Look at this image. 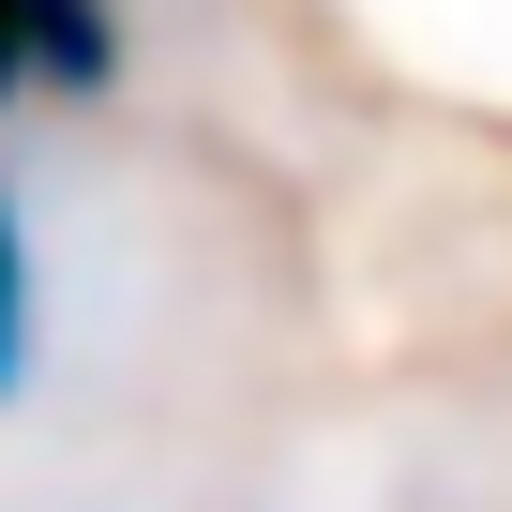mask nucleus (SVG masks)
I'll list each match as a JSON object with an SVG mask.
<instances>
[{
    "label": "nucleus",
    "mask_w": 512,
    "mask_h": 512,
    "mask_svg": "<svg viewBox=\"0 0 512 512\" xmlns=\"http://www.w3.org/2000/svg\"><path fill=\"white\" fill-rule=\"evenodd\" d=\"M31 362H46V241H31L16 181H0V407L31 392Z\"/></svg>",
    "instance_id": "f03ea898"
},
{
    "label": "nucleus",
    "mask_w": 512,
    "mask_h": 512,
    "mask_svg": "<svg viewBox=\"0 0 512 512\" xmlns=\"http://www.w3.org/2000/svg\"><path fill=\"white\" fill-rule=\"evenodd\" d=\"M121 61H136L121 0H0V121L91 106V91H121Z\"/></svg>",
    "instance_id": "f257e3e1"
}]
</instances>
